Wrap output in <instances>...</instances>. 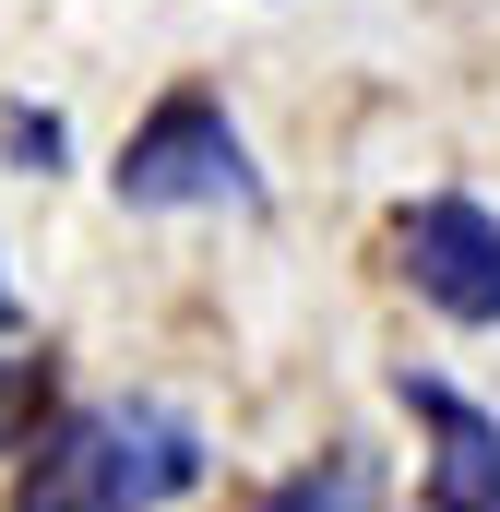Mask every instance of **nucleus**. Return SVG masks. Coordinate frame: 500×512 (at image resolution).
<instances>
[{"label": "nucleus", "mask_w": 500, "mask_h": 512, "mask_svg": "<svg viewBox=\"0 0 500 512\" xmlns=\"http://www.w3.org/2000/svg\"><path fill=\"white\" fill-rule=\"evenodd\" d=\"M179 489H203V429H191L179 405L131 393V405L60 417V429L36 441L12 512H155V501H179Z\"/></svg>", "instance_id": "obj_1"}, {"label": "nucleus", "mask_w": 500, "mask_h": 512, "mask_svg": "<svg viewBox=\"0 0 500 512\" xmlns=\"http://www.w3.org/2000/svg\"><path fill=\"white\" fill-rule=\"evenodd\" d=\"M393 393L441 429V453H429V512H500V417H477L453 382H417V370Z\"/></svg>", "instance_id": "obj_4"}, {"label": "nucleus", "mask_w": 500, "mask_h": 512, "mask_svg": "<svg viewBox=\"0 0 500 512\" xmlns=\"http://www.w3.org/2000/svg\"><path fill=\"white\" fill-rule=\"evenodd\" d=\"M48 358H0V453H36V441H48V429H60V417H48Z\"/></svg>", "instance_id": "obj_6"}, {"label": "nucleus", "mask_w": 500, "mask_h": 512, "mask_svg": "<svg viewBox=\"0 0 500 512\" xmlns=\"http://www.w3.org/2000/svg\"><path fill=\"white\" fill-rule=\"evenodd\" d=\"M262 512H381V465L370 453H334V465H298V477H274Z\"/></svg>", "instance_id": "obj_5"}, {"label": "nucleus", "mask_w": 500, "mask_h": 512, "mask_svg": "<svg viewBox=\"0 0 500 512\" xmlns=\"http://www.w3.org/2000/svg\"><path fill=\"white\" fill-rule=\"evenodd\" d=\"M120 203H131V215H179V203H262L239 120H227L203 84H179V96L120 143Z\"/></svg>", "instance_id": "obj_2"}, {"label": "nucleus", "mask_w": 500, "mask_h": 512, "mask_svg": "<svg viewBox=\"0 0 500 512\" xmlns=\"http://www.w3.org/2000/svg\"><path fill=\"white\" fill-rule=\"evenodd\" d=\"M0 155H12L24 179H48V167H60V120H48V108H0Z\"/></svg>", "instance_id": "obj_7"}, {"label": "nucleus", "mask_w": 500, "mask_h": 512, "mask_svg": "<svg viewBox=\"0 0 500 512\" xmlns=\"http://www.w3.org/2000/svg\"><path fill=\"white\" fill-rule=\"evenodd\" d=\"M393 239H405V274H417V298H429L441 322H465V334L500 322V215H489V203L429 191V203H405Z\"/></svg>", "instance_id": "obj_3"}, {"label": "nucleus", "mask_w": 500, "mask_h": 512, "mask_svg": "<svg viewBox=\"0 0 500 512\" xmlns=\"http://www.w3.org/2000/svg\"><path fill=\"white\" fill-rule=\"evenodd\" d=\"M12 322H24V298H12V286H0V334H12Z\"/></svg>", "instance_id": "obj_8"}]
</instances>
